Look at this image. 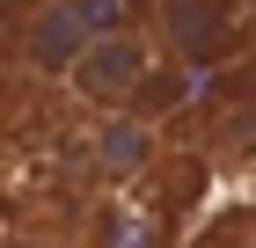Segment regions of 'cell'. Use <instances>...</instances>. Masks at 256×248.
Here are the masks:
<instances>
[{
    "label": "cell",
    "mask_w": 256,
    "mask_h": 248,
    "mask_svg": "<svg viewBox=\"0 0 256 248\" xmlns=\"http://www.w3.org/2000/svg\"><path fill=\"white\" fill-rule=\"evenodd\" d=\"M146 161H154V132H146V117L124 110V117H110V124L96 132V175H102V183H132Z\"/></svg>",
    "instance_id": "277c9868"
},
{
    "label": "cell",
    "mask_w": 256,
    "mask_h": 248,
    "mask_svg": "<svg viewBox=\"0 0 256 248\" xmlns=\"http://www.w3.org/2000/svg\"><path fill=\"white\" fill-rule=\"evenodd\" d=\"M146 66H154V51H146V37L139 29H102V37H88L74 58H66V73H74V88L96 110H132V88L146 80Z\"/></svg>",
    "instance_id": "6da1fadb"
},
{
    "label": "cell",
    "mask_w": 256,
    "mask_h": 248,
    "mask_svg": "<svg viewBox=\"0 0 256 248\" xmlns=\"http://www.w3.org/2000/svg\"><path fill=\"white\" fill-rule=\"evenodd\" d=\"M124 22V7L118 0H44L37 15L22 22V37H15V51H22V66H66V58L80 51L88 37H102V29H118Z\"/></svg>",
    "instance_id": "7a4b0ae2"
},
{
    "label": "cell",
    "mask_w": 256,
    "mask_h": 248,
    "mask_svg": "<svg viewBox=\"0 0 256 248\" xmlns=\"http://www.w3.org/2000/svg\"><path fill=\"white\" fill-rule=\"evenodd\" d=\"M161 29L176 37V51L205 58L227 44V29H234V0H161Z\"/></svg>",
    "instance_id": "3957f363"
},
{
    "label": "cell",
    "mask_w": 256,
    "mask_h": 248,
    "mask_svg": "<svg viewBox=\"0 0 256 248\" xmlns=\"http://www.w3.org/2000/svg\"><path fill=\"white\" fill-rule=\"evenodd\" d=\"M96 234H102V248H154V219L132 212V205H110L96 219Z\"/></svg>",
    "instance_id": "5b68a950"
},
{
    "label": "cell",
    "mask_w": 256,
    "mask_h": 248,
    "mask_svg": "<svg viewBox=\"0 0 256 248\" xmlns=\"http://www.w3.org/2000/svg\"><path fill=\"white\" fill-rule=\"evenodd\" d=\"M0 37H8V15H0Z\"/></svg>",
    "instance_id": "8992f818"
}]
</instances>
